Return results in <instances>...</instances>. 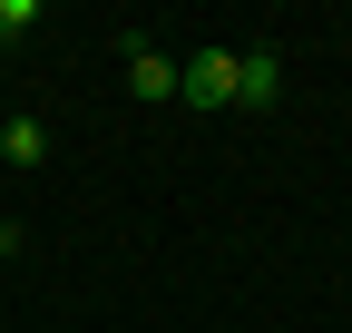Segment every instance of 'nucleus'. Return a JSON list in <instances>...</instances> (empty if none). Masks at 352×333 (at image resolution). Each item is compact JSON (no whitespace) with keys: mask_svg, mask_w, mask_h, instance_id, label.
Masks as SVG:
<instances>
[{"mask_svg":"<svg viewBox=\"0 0 352 333\" xmlns=\"http://www.w3.org/2000/svg\"><path fill=\"white\" fill-rule=\"evenodd\" d=\"M186 108H235V50H196L186 59Z\"/></svg>","mask_w":352,"mask_h":333,"instance_id":"2","label":"nucleus"},{"mask_svg":"<svg viewBox=\"0 0 352 333\" xmlns=\"http://www.w3.org/2000/svg\"><path fill=\"white\" fill-rule=\"evenodd\" d=\"M284 98V59L274 50H235V108H274Z\"/></svg>","mask_w":352,"mask_h":333,"instance_id":"3","label":"nucleus"},{"mask_svg":"<svg viewBox=\"0 0 352 333\" xmlns=\"http://www.w3.org/2000/svg\"><path fill=\"white\" fill-rule=\"evenodd\" d=\"M39 30V0H0V39H30Z\"/></svg>","mask_w":352,"mask_h":333,"instance_id":"5","label":"nucleus"},{"mask_svg":"<svg viewBox=\"0 0 352 333\" xmlns=\"http://www.w3.org/2000/svg\"><path fill=\"white\" fill-rule=\"evenodd\" d=\"M0 157H10V166H39V157H50V128H39V118H10V128H0Z\"/></svg>","mask_w":352,"mask_h":333,"instance_id":"4","label":"nucleus"},{"mask_svg":"<svg viewBox=\"0 0 352 333\" xmlns=\"http://www.w3.org/2000/svg\"><path fill=\"white\" fill-rule=\"evenodd\" d=\"M118 50H127V89H138L147 108H166V98H186V69H176V59H157L147 39H138V30H118Z\"/></svg>","mask_w":352,"mask_h":333,"instance_id":"1","label":"nucleus"}]
</instances>
